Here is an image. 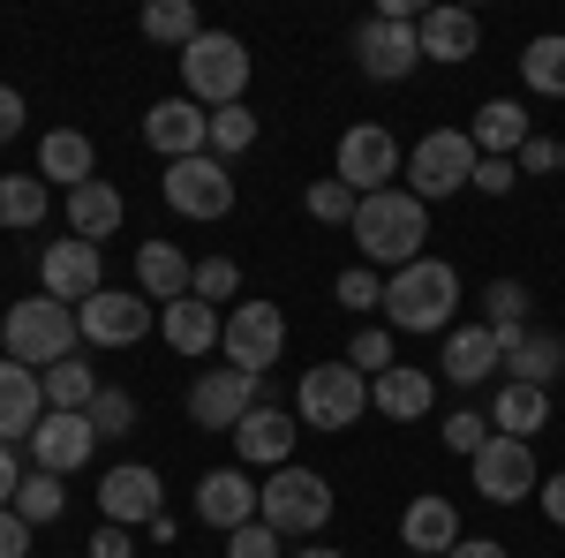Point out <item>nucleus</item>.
I'll return each mask as SVG.
<instances>
[{
	"label": "nucleus",
	"instance_id": "nucleus-1",
	"mask_svg": "<svg viewBox=\"0 0 565 558\" xmlns=\"http://www.w3.org/2000/svg\"><path fill=\"white\" fill-rule=\"evenodd\" d=\"M354 250L370 264H385V272H399V264L423 257V242H430V204L423 197H407V189H377V197H362L354 204Z\"/></svg>",
	"mask_w": 565,
	"mask_h": 558
},
{
	"label": "nucleus",
	"instance_id": "nucleus-2",
	"mask_svg": "<svg viewBox=\"0 0 565 558\" xmlns=\"http://www.w3.org/2000/svg\"><path fill=\"white\" fill-rule=\"evenodd\" d=\"M84 340V325H76V309L53 295H31V302H8V317H0V355L8 362H23V370H53V362H68Z\"/></svg>",
	"mask_w": 565,
	"mask_h": 558
},
{
	"label": "nucleus",
	"instance_id": "nucleus-3",
	"mask_svg": "<svg viewBox=\"0 0 565 558\" xmlns=\"http://www.w3.org/2000/svg\"><path fill=\"white\" fill-rule=\"evenodd\" d=\"M460 309V272L445 257H415L385 280V325L399 333H445Z\"/></svg>",
	"mask_w": 565,
	"mask_h": 558
},
{
	"label": "nucleus",
	"instance_id": "nucleus-4",
	"mask_svg": "<svg viewBox=\"0 0 565 558\" xmlns=\"http://www.w3.org/2000/svg\"><path fill=\"white\" fill-rule=\"evenodd\" d=\"M181 84L189 98L218 114V106H242V91H249V45L234 39V31H204V39L181 45Z\"/></svg>",
	"mask_w": 565,
	"mask_h": 558
},
{
	"label": "nucleus",
	"instance_id": "nucleus-5",
	"mask_svg": "<svg viewBox=\"0 0 565 558\" xmlns=\"http://www.w3.org/2000/svg\"><path fill=\"white\" fill-rule=\"evenodd\" d=\"M257 520L264 528H279V536H324V520H332V483L317 468H271L257 483Z\"/></svg>",
	"mask_w": 565,
	"mask_h": 558
},
{
	"label": "nucleus",
	"instance_id": "nucleus-6",
	"mask_svg": "<svg viewBox=\"0 0 565 558\" xmlns=\"http://www.w3.org/2000/svg\"><path fill=\"white\" fill-rule=\"evenodd\" d=\"M370 415V378L354 362H317L295 386V423L302 430H354Z\"/></svg>",
	"mask_w": 565,
	"mask_h": 558
},
{
	"label": "nucleus",
	"instance_id": "nucleus-7",
	"mask_svg": "<svg viewBox=\"0 0 565 558\" xmlns=\"http://www.w3.org/2000/svg\"><path fill=\"white\" fill-rule=\"evenodd\" d=\"M415 15H423V8H407V0H385V15H370V23L354 31V61H362V76H370V84H407V76L423 69Z\"/></svg>",
	"mask_w": 565,
	"mask_h": 558
},
{
	"label": "nucleus",
	"instance_id": "nucleus-8",
	"mask_svg": "<svg viewBox=\"0 0 565 558\" xmlns=\"http://www.w3.org/2000/svg\"><path fill=\"white\" fill-rule=\"evenodd\" d=\"M476 144H468V129H430L415 151H407V197H423V204H437V197H460V189H476Z\"/></svg>",
	"mask_w": 565,
	"mask_h": 558
},
{
	"label": "nucleus",
	"instance_id": "nucleus-9",
	"mask_svg": "<svg viewBox=\"0 0 565 558\" xmlns=\"http://www.w3.org/2000/svg\"><path fill=\"white\" fill-rule=\"evenodd\" d=\"M332 173L348 181L354 197H377V189H392V181L407 173V151H399V136H392L385 122H354V129L340 136V159H332Z\"/></svg>",
	"mask_w": 565,
	"mask_h": 558
},
{
	"label": "nucleus",
	"instance_id": "nucleus-10",
	"mask_svg": "<svg viewBox=\"0 0 565 558\" xmlns=\"http://www.w3.org/2000/svg\"><path fill=\"white\" fill-rule=\"evenodd\" d=\"M226 362L234 370H249V378H264L279 355H287V309L279 302H234V317H226Z\"/></svg>",
	"mask_w": 565,
	"mask_h": 558
},
{
	"label": "nucleus",
	"instance_id": "nucleus-11",
	"mask_svg": "<svg viewBox=\"0 0 565 558\" xmlns=\"http://www.w3.org/2000/svg\"><path fill=\"white\" fill-rule=\"evenodd\" d=\"M159 189H167V204H174L181 219H226L234 212V173H226V159H212V151L174 159Z\"/></svg>",
	"mask_w": 565,
	"mask_h": 558
},
{
	"label": "nucleus",
	"instance_id": "nucleus-12",
	"mask_svg": "<svg viewBox=\"0 0 565 558\" xmlns=\"http://www.w3.org/2000/svg\"><path fill=\"white\" fill-rule=\"evenodd\" d=\"M98 287H106V257H98V242H84V234L45 242V257H39V295L68 302V309H84Z\"/></svg>",
	"mask_w": 565,
	"mask_h": 558
},
{
	"label": "nucleus",
	"instance_id": "nucleus-13",
	"mask_svg": "<svg viewBox=\"0 0 565 558\" xmlns=\"http://www.w3.org/2000/svg\"><path fill=\"white\" fill-rule=\"evenodd\" d=\"M468 468H476V491L490 498V506H521V498H535V483H543L535 453H527V438H490Z\"/></svg>",
	"mask_w": 565,
	"mask_h": 558
},
{
	"label": "nucleus",
	"instance_id": "nucleus-14",
	"mask_svg": "<svg viewBox=\"0 0 565 558\" xmlns=\"http://www.w3.org/2000/svg\"><path fill=\"white\" fill-rule=\"evenodd\" d=\"M257 408V378L249 370H234V362H212L196 386H189V423L196 430H226L234 438V423Z\"/></svg>",
	"mask_w": 565,
	"mask_h": 558
},
{
	"label": "nucleus",
	"instance_id": "nucleus-15",
	"mask_svg": "<svg viewBox=\"0 0 565 558\" xmlns=\"http://www.w3.org/2000/svg\"><path fill=\"white\" fill-rule=\"evenodd\" d=\"M76 325H84L90 347H136L151 333V302L136 295V287H98V295L76 309Z\"/></svg>",
	"mask_w": 565,
	"mask_h": 558
},
{
	"label": "nucleus",
	"instance_id": "nucleus-16",
	"mask_svg": "<svg viewBox=\"0 0 565 558\" xmlns=\"http://www.w3.org/2000/svg\"><path fill=\"white\" fill-rule=\"evenodd\" d=\"M143 144L174 167V159H196V151H212V114L196 106V98H159L151 114H143Z\"/></svg>",
	"mask_w": 565,
	"mask_h": 558
},
{
	"label": "nucleus",
	"instance_id": "nucleus-17",
	"mask_svg": "<svg viewBox=\"0 0 565 558\" xmlns=\"http://www.w3.org/2000/svg\"><path fill=\"white\" fill-rule=\"evenodd\" d=\"M159 498H167L159 468H136V461H121V468L98 483V514L114 520V528H143V520H159Z\"/></svg>",
	"mask_w": 565,
	"mask_h": 558
},
{
	"label": "nucleus",
	"instance_id": "nucleus-18",
	"mask_svg": "<svg viewBox=\"0 0 565 558\" xmlns=\"http://www.w3.org/2000/svg\"><path fill=\"white\" fill-rule=\"evenodd\" d=\"M98 453V430H90V415H61V408H45V423L31 430V461H39L45 475H76Z\"/></svg>",
	"mask_w": 565,
	"mask_h": 558
},
{
	"label": "nucleus",
	"instance_id": "nucleus-19",
	"mask_svg": "<svg viewBox=\"0 0 565 558\" xmlns=\"http://www.w3.org/2000/svg\"><path fill=\"white\" fill-rule=\"evenodd\" d=\"M295 438H302V423L295 415H279V408H249L242 423H234V453H242V468H287L295 461Z\"/></svg>",
	"mask_w": 565,
	"mask_h": 558
},
{
	"label": "nucleus",
	"instance_id": "nucleus-20",
	"mask_svg": "<svg viewBox=\"0 0 565 558\" xmlns=\"http://www.w3.org/2000/svg\"><path fill=\"white\" fill-rule=\"evenodd\" d=\"M196 520L204 528H249L257 520V483H249V468H212L204 483H196Z\"/></svg>",
	"mask_w": 565,
	"mask_h": 558
},
{
	"label": "nucleus",
	"instance_id": "nucleus-21",
	"mask_svg": "<svg viewBox=\"0 0 565 558\" xmlns=\"http://www.w3.org/2000/svg\"><path fill=\"white\" fill-rule=\"evenodd\" d=\"M415 39H423V61H445V69H460V61H476L482 23L468 15V8H423V15H415Z\"/></svg>",
	"mask_w": 565,
	"mask_h": 558
},
{
	"label": "nucleus",
	"instance_id": "nucleus-22",
	"mask_svg": "<svg viewBox=\"0 0 565 558\" xmlns=\"http://www.w3.org/2000/svg\"><path fill=\"white\" fill-rule=\"evenodd\" d=\"M430 400H437V378L415 370V362H392L385 378H370V408H377L385 423H423Z\"/></svg>",
	"mask_w": 565,
	"mask_h": 558
},
{
	"label": "nucleus",
	"instance_id": "nucleus-23",
	"mask_svg": "<svg viewBox=\"0 0 565 558\" xmlns=\"http://www.w3.org/2000/svg\"><path fill=\"white\" fill-rule=\"evenodd\" d=\"M159 333H167V347L174 355H189V362H204L218 340H226V317H218L212 302H196V295H181L159 309Z\"/></svg>",
	"mask_w": 565,
	"mask_h": 558
},
{
	"label": "nucleus",
	"instance_id": "nucleus-24",
	"mask_svg": "<svg viewBox=\"0 0 565 558\" xmlns=\"http://www.w3.org/2000/svg\"><path fill=\"white\" fill-rule=\"evenodd\" d=\"M39 423H45V386H39V370H23V362H8V355H0V445L31 438Z\"/></svg>",
	"mask_w": 565,
	"mask_h": 558
},
{
	"label": "nucleus",
	"instance_id": "nucleus-25",
	"mask_svg": "<svg viewBox=\"0 0 565 558\" xmlns=\"http://www.w3.org/2000/svg\"><path fill=\"white\" fill-rule=\"evenodd\" d=\"M39 181L53 189H84V181H98V144H90L84 129H45L39 136Z\"/></svg>",
	"mask_w": 565,
	"mask_h": 558
},
{
	"label": "nucleus",
	"instance_id": "nucleus-26",
	"mask_svg": "<svg viewBox=\"0 0 565 558\" xmlns=\"http://www.w3.org/2000/svg\"><path fill=\"white\" fill-rule=\"evenodd\" d=\"M399 544H407L415 558H445L452 544H460V506L437 498V491H430V498H415V506L399 514Z\"/></svg>",
	"mask_w": 565,
	"mask_h": 558
},
{
	"label": "nucleus",
	"instance_id": "nucleus-27",
	"mask_svg": "<svg viewBox=\"0 0 565 558\" xmlns=\"http://www.w3.org/2000/svg\"><path fill=\"white\" fill-rule=\"evenodd\" d=\"M527 114L513 106V98H482L476 106V122H468V144H476L482 159H521V144H527Z\"/></svg>",
	"mask_w": 565,
	"mask_h": 558
},
{
	"label": "nucleus",
	"instance_id": "nucleus-28",
	"mask_svg": "<svg viewBox=\"0 0 565 558\" xmlns=\"http://www.w3.org/2000/svg\"><path fill=\"white\" fill-rule=\"evenodd\" d=\"M189 272H196V264L181 257L174 242H136V295L143 302H159V309L181 302L189 295Z\"/></svg>",
	"mask_w": 565,
	"mask_h": 558
},
{
	"label": "nucleus",
	"instance_id": "nucleus-29",
	"mask_svg": "<svg viewBox=\"0 0 565 558\" xmlns=\"http://www.w3.org/2000/svg\"><path fill=\"white\" fill-rule=\"evenodd\" d=\"M498 362H505V347H498L490 325H460V333H445V378H452V386H482Z\"/></svg>",
	"mask_w": 565,
	"mask_h": 558
},
{
	"label": "nucleus",
	"instance_id": "nucleus-30",
	"mask_svg": "<svg viewBox=\"0 0 565 558\" xmlns=\"http://www.w3.org/2000/svg\"><path fill=\"white\" fill-rule=\"evenodd\" d=\"M121 219H129V204H121V189H114V181H84V189H68V234L106 242Z\"/></svg>",
	"mask_w": 565,
	"mask_h": 558
},
{
	"label": "nucleus",
	"instance_id": "nucleus-31",
	"mask_svg": "<svg viewBox=\"0 0 565 558\" xmlns=\"http://www.w3.org/2000/svg\"><path fill=\"white\" fill-rule=\"evenodd\" d=\"M505 378L513 386H558L565 378V340L558 333H521V347H505Z\"/></svg>",
	"mask_w": 565,
	"mask_h": 558
},
{
	"label": "nucleus",
	"instance_id": "nucleus-32",
	"mask_svg": "<svg viewBox=\"0 0 565 558\" xmlns=\"http://www.w3.org/2000/svg\"><path fill=\"white\" fill-rule=\"evenodd\" d=\"M543 423H551V392H543V386H513V378H505L498 400H490V430H498V438H535Z\"/></svg>",
	"mask_w": 565,
	"mask_h": 558
},
{
	"label": "nucleus",
	"instance_id": "nucleus-33",
	"mask_svg": "<svg viewBox=\"0 0 565 558\" xmlns=\"http://www.w3.org/2000/svg\"><path fill=\"white\" fill-rule=\"evenodd\" d=\"M39 386H45V408H61V415H90V400H98V370L68 355V362L39 370Z\"/></svg>",
	"mask_w": 565,
	"mask_h": 558
},
{
	"label": "nucleus",
	"instance_id": "nucleus-34",
	"mask_svg": "<svg viewBox=\"0 0 565 558\" xmlns=\"http://www.w3.org/2000/svg\"><path fill=\"white\" fill-rule=\"evenodd\" d=\"M521 84L543 98H565V31H543L521 45Z\"/></svg>",
	"mask_w": 565,
	"mask_h": 558
},
{
	"label": "nucleus",
	"instance_id": "nucleus-35",
	"mask_svg": "<svg viewBox=\"0 0 565 558\" xmlns=\"http://www.w3.org/2000/svg\"><path fill=\"white\" fill-rule=\"evenodd\" d=\"M53 212V189L39 173H0V227H39Z\"/></svg>",
	"mask_w": 565,
	"mask_h": 558
},
{
	"label": "nucleus",
	"instance_id": "nucleus-36",
	"mask_svg": "<svg viewBox=\"0 0 565 558\" xmlns=\"http://www.w3.org/2000/svg\"><path fill=\"white\" fill-rule=\"evenodd\" d=\"M143 39L151 45H189V39H204V15H196L189 0H151V8H143Z\"/></svg>",
	"mask_w": 565,
	"mask_h": 558
},
{
	"label": "nucleus",
	"instance_id": "nucleus-37",
	"mask_svg": "<svg viewBox=\"0 0 565 558\" xmlns=\"http://www.w3.org/2000/svg\"><path fill=\"white\" fill-rule=\"evenodd\" d=\"M61 506H68L61 475H45V468H31V475H23V491H15V514L31 520V528H45V520H61Z\"/></svg>",
	"mask_w": 565,
	"mask_h": 558
},
{
	"label": "nucleus",
	"instance_id": "nucleus-38",
	"mask_svg": "<svg viewBox=\"0 0 565 558\" xmlns=\"http://www.w3.org/2000/svg\"><path fill=\"white\" fill-rule=\"evenodd\" d=\"M302 204H309V219H324V227H354V204H362V197H354L348 181L332 173V181H309Z\"/></svg>",
	"mask_w": 565,
	"mask_h": 558
},
{
	"label": "nucleus",
	"instance_id": "nucleus-39",
	"mask_svg": "<svg viewBox=\"0 0 565 558\" xmlns=\"http://www.w3.org/2000/svg\"><path fill=\"white\" fill-rule=\"evenodd\" d=\"M482 309H490V317H482L490 333H521V317H527V287H521V280H490V287H482Z\"/></svg>",
	"mask_w": 565,
	"mask_h": 558
},
{
	"label": "nucleus",
	"instance_id": "nucleus-40",
	"mask_svg": "<svg viewBox=\"0 0 565 558\" xmlns=\"http://www.w3.org/2000/svg\"><path fill=\"white\" fill-rule=\"evenodd\" d=\"M257 144V114L249 106H218L212 114V159H234V151H249Z\"/></svg>",
	"mask_w": 565,
	"mask_h": 558
},
{
	"label": "nucleus",
	"instance_id": "nucleus-41",
	"mask_svg": "<svg viewBox=\"0 0 565 558\" xmlns=\"http://www.w3.org/2000/svg\"><path fill=\"white\" fill-rule=\"evenodd\" d=\"M90 430H98V445H106V438H129L136 430V400L121 386H98V400H90Z\"/></svg>",
	"mask_w": 565,
	"mask_h": 558
},
{
	"label": "nucleus",
	"instance_id": "nucleus-42",
	"mask_svg": "<svg viewBox=\"0 0 565 558\" xmlns=\"http://www.w3.org/2000/svg\"><path fill=\"white\" fill-rule=\"evenodd\" d=\"M234 287H242V264H234V257H204L196 272H189V295L212 302V309H218V302H234Z\"/></svg>",
	"mask_w": 565,
	"mask_h": 558
},
{
	"label": "nucleus",
	"instance_id": "nucleus-43",
	"mask_svg": "<svg viewBox=\"0 0 565 558\" xmlns=\"http://www.w3.org/2000/svg\"><path fill=\"white\" fill-rule=\"evenodd\" d=\"M348 362L362 370V378H385L392 362H399V355H392V333H377V325H370V333H354V340H348Z\"/></svg>",
	"mask_w": 565,
	"mask_h": 558
},
{
	"label": "nucleus",
	"instance_id": "nucleus-44",
	"mask_svg": "<svg viewBox=\"0 0 565 558\" xmlns=\"http://www.w3.org/2000/svg\"><path fill=\"white\" fill-rule=\"evenodd\" d=\"M332 295L348 302V309H385V280H377L370 264H354V272H340V280H332Z\"/></svg>",
	"mask_w": 565,
	"mask_h": 558
},
{
	"label": "nucleus",
	"instance_id": "nucleus-45",
	"mask_svg": "<svg viewBox=\"0 0 565 558\" xmlns=\"http://www.w3.org/2000/svg\"><path fill=\"white\" fill-rule=\"evenodd\" d=\"M490 438H498V430H490V415H476V408L445 415V445H452V453H468V461H476V453L490 445Z\"/></svg>",
	"mask_w": 565,
	"mask_h": 558
},
{
	"label": "nucleus",
	"instance_id": "nucleus-46",
	"mask_svg": "<svg viewBox=\"0 0 565 558\" xmlns=\"http://www.w3.org/2000/svg\"><path fill=\"white\" fill-rule=\"evenodd\" d=\"M279 544H287L279 528L249 520V528H234V536H226V558H279Z\"/></svg>",
	"mask_w": 565,
	"mask_h": 558
},
{
	"label": "nucleus",
	"instance_id": "nucleus-47",
	"mask_svg": "<svg viewBox=\"0 0 565 558\" xmlns=\"http://www.w3.org/2000/svg\"><path fill=\"white\" fill-rule=\"evenodd\" d=\"M0 558H31V520L15 506H0Z\"/></svg>",
	"mask_w": 565,
	"mask_h": 558
},
{
	"label": "nucleus",
	"instance_id": "nucleus-48",
	"mask_svg": "<svg viewBox=\"0 0 565 558\" xmlns=\"http://www.w3.org/2000/svg\"><path fill=\"white\" fill-rule=\"evenodd\" d=\"M513 181H521V167H513V159H476V189H482V197H505Z\"/></svg>",
	"mask_w": 565,
	"mask_h": 558
},
{
	"label": "nucleus",
	"instance_id": "nucleus-49",
	"mask_svg": "<svg viewBox=\"0 0 565 558\" xmlns=\"http://www.w3.org/2000/svg\"><path fill=\"white\" fill-rule=\"evenodd\" d=\"M513 167H521V173H551V167H558V144H551V136H527Z\"/></svg>",
	"mask_w": 565,
	"mask_h": 558
},
{
	"label": "nucleus",
	"instance_id": "nucleus-50",
	"mask_svg": "<svg viewBox=\"0 0 565 558\" xmlns=\"http://www.w3.org/2000/svg\"><path fill=\"white\" fill-rule=\"evenodd\" d=\"M90 558H136L129 528H114V520H106V528H98V536H90Z\"/></svg>",
	"mask_w": 565,
	"mask_h": 558
},
{
	"label": "nucleus",
	"instance_id": "nucleus-51",
	"mask_svg": "<svg viewBox=\"0 0 565 558\" xmlns=\"http://www.w3.org/2000/svg\"><path fill=\"white\" fill-rule=\"evenodd\" d=\"M8 136H23V91L15 84H0V144Z\"/></svg>",
	"mask_w": 565,
	"mask_h": 558
},
{
	"label": "nucleus",
	"instance_id": "nucleus-52",
	"mask_svg": "<svg viewBox=\"0 0 565 558\" xmlns=\"http://www.w3.org/2000/svg\"><path fill=\"white\" fill-rule=\"evenodd\" d=\"M535 498H543V514L565 528V468H558V475H543V483H535Z\"/></svg>",
	"mask_w": 565,
	"mask_h": 558
},
{
	"label": "nucleus",
	"instance_id": "nucleus-53",
	"mask_svg": "<svg viewBox=\"0 0 565 558\" xmlns=\"http://www.w3.org/2000/svg\"><path fill=\"white\" fill-rule=\"evenodd\" d=\"M445 558H513V551H505L498 536H460V544H452Z\"/></svg>",
	"mask_w": 565,
	"mask_h": 558
},
{
	"label": "nucleus",
	"instance_id": "nucleus-54",
	"mask_svg": "<svg viewBox=\"0 0 565 558\" xmlns=\"http://www.w3.org/2000/svg\"><path fill=\"white\" fill-rule=\"evenodd\" d=\"M15 491H23V468H15V445H0V506H15Z\"/></svg>",
	"mask_w": 565,
	"mask_h": 558
},
{
	"label": "nucleus",
	"instance_id": "nucleus-55",
	"mask_svg": "<svg viewBox=\"0 0 565 558\" xmlns=\"http://www.w3.org/2000/svg\"><path fill=\"white\" fill-rule=\"evenodd\" d=\"M295 558H340V551H332V544H302Z\"/></svg>",
	"mask_w": 565,
	"mask_h": 558
},
{
	"label": "nucleus",
	"instance_id": "nucleus-56",
	"mask_svg": "<svg viewBox=\"0 0 565 558\" xmlns=\"http://www.w3.org/2000/svg\"><path fill=\"white\" fill-rule=\"evenodd\" d=\"M558 173H565V144H558Z\"/></svg>",
	"mask_w": 565,
	"mask_h": 558
},
{
	"label": "nucleus",
	"instance_id": "nucleus-57",
	"mask_svg": "<svg viewBox=\"0 0 565 558\" xmlns=\"http://www.w3.org/2000/svg\"><path fill=\"white\" fill-rule=\"evenodd\" d=\"M407 558H415V551H407Z\"/></svg>",
	"mask_w": 565,
	"mask_h": 558
}]
</instances>
